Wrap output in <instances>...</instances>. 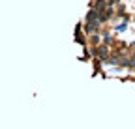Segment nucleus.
Wrapping results in <instances>:
<instances>
[{"label": "nucleus", "instance_id": "1", "mask_svg": "<svg viewBox=\"0 0 135 129\" xmlns=\"http://www.w3.org/2000/svg\"><path fill=\"white\" fill-rule=\"evenodd\" d=\"M94 53H96V54H99V56H105V53H107V51H105V47H101V49L98 47V49H96Z\"/></svg>", "mask_w": 135, "mask_h": 129}, {"label": "nucleus", "instance_id": "2", "mask_svg": "<svg viewBox=\"0 0 135 129\" xmlns=\"http://www.w3.org/2000/svg\"><path fill=\"white\" fill-rule=\"evenodd\" d=\"M129 66H131V68H135V56H133V58L129 60Z\"/></svg>", "mask_w": 135, "mask_h": 129}]
</instances>
